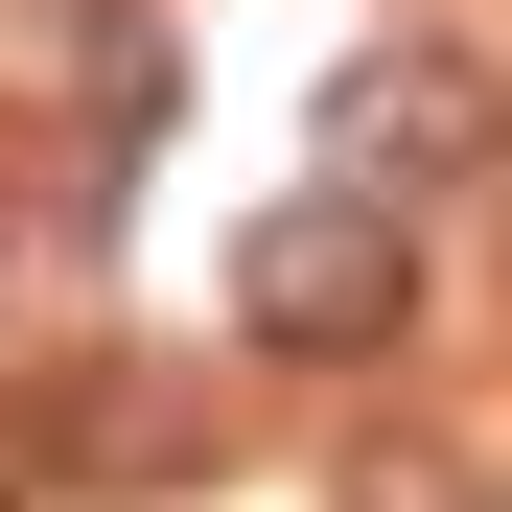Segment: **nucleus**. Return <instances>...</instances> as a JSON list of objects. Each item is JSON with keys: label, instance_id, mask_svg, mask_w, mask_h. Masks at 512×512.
<instances>
[{"label": "nucleus", "instance_id": "obj_2", "mask_svg": "<svg viewBox=\"0 0 512 512\" xmlns=\"http://www.w3.org/2000/svg\"><path fill=\"white\" fill-rule=\"evenodd\" d=\"M350 140L396 163V187H466V163H489V94H466V70H350Z\"/></svg>", "mask_w": 512, "mask_h": 512}, {"label": "nucleus", "instance_id": "obj_1", "mask_svg": "<svg viewBox=\"0 0 512 512\" xmlns=\"http://www.w3.org/2000/svg\"><path fill=\"white\" fill-rule=\"evenodd\" d=\"M396 303H419V233L373 187L256 210V256H233V326H256V350H396Z\"/></svg>", "mask_w": 512, "mask_h": 512}]
</instances>
